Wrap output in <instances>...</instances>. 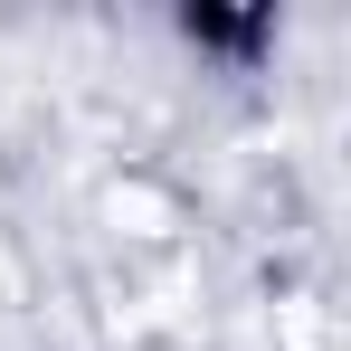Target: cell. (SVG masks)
I'll return each instance as SVG.
<instances>
[{
    "label": "cell",
    "instance_id": "obj_1",
    "mask_svg": "<svg viewBox=\"0 0 351 351\" xmlns=\"http://www.w3.org/2000/svg\"><path fill=\"white\" fill-rule=\"evenodd\" d=\"M171 29H180V48L228 58V66H256L276 38H285V19H276V10H180Z\"/></svg>",
    "mask_w": 351,
    "mask_h": 351
}]
</instances>
